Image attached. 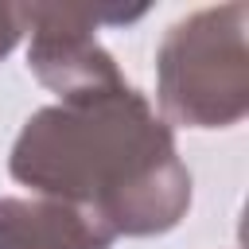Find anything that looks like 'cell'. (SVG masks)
I'll return each instance as SVG.
<instances>
[{"mask_svg":"<svg viewBox=\"0 0 249 249\" xmlns=\"http://www.w3.org/2000/svg\"><path fill=\"white\" fill-rule=\"evenodd\" d=\"M16 183L89 210L113 237L175 230L191 206V171L171 124L121 82L35 109L8 156Z\"/></svg>","mask_w":249,"mask_h":249,"instance_id":"6da1fadb","label":"cell"},{"mask_svg":"<svg viewBox=\"0 0 249 249\" xmlns=\"http://www.w3.org/2000/svg\"><path fill=\"white\" fill-rule=\"evenodd\" d=\"M249 8H198L156 47V93L167 124L230 128L249 113Z\"/></svg>","mask_w":249,"mask_h":249,"instance_id":"7a4b0ae2","label":"cell"},{"mask_svg":"<svg viewBox=\"0 0 249 249\" xmlns=\"http://www.w3.org/2000/svg\"><path fill=\"white\" fill-rule=\"evenodd\" d=\"M144 8H78V4H19L23 31H31L27 66L31 74L66 97H86L97 89H113L124 82L117 58L97 43V23H132Z\"/></svg>","mask_w":249,"mask_h":249,"instance_id":"3957f363","label":"cell"},{"mask_svg":"<svg viewBox=\"0 0 249 249\" xmlns=\"http://www.w3.org/2000/svg\"><path fill=\"white\" fill-rule=\"evenodd\" d=\"M117 237L82 206L58 198H0V249H109Z\"/></svg>","mask_w":249,"mask_h":249,"instance_id":"277c9868","label":"cell"},{"mask_svg":"<svg viewBox=\"0 0 249 249\" xmlns=\"http://www.w3.org/2000/svg\"><path fill=\"white\" fill-rule=\"evenodd\" d=\"M23 35V19H19V4H0V58L12 54V47Z\"/></svg>","mask_w":249,"mask_h":249,"instance_id":"5b68a950","label":"cell"}]
</instances>
